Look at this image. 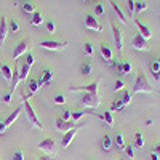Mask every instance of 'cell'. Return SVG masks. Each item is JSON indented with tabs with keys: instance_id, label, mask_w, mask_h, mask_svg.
Masks as SVG:
<instances>
[{
	"instance_id": "6da1fadb",
	"label": "cell",
	"mask_w": 160,
	"mask_h": 160,
	"mask_svg": "<svg viewBox=\"0 0 160 160\" xmlns=\"http://www.w3.org/2000/svg\"><path fill=\"white\" fill-rule=\"evenodd\" d=\"M21 96H22L24 112H26V117H28L29 123H31L34 128H37V130H42V128H43V125H42V122L38 120V117H37V114H35V111H34V108H32V104H31L29 98L26 96V93H21Z\"/></svg>"
},
{
	"instance_id": "7a4b0ae2",
	"label": "cell",
	"mask_w": 160,
	"mask_h": 160,
	"mask_svg": "<svg viewBox=\"0 0 160 160\" xmlns=\"http://www.w3.org/2000/svg\"><path fill=\"white\" fill-rule=\"evenodd\" d=\"M133 93H152V88L149 85V80L141 71L135 80V85H133Z\"/></svg>"
},
{
	"instance_id": "3957f363",
	"label": "cell",
	"mask_w": 160,
	"mask_h": 160,
	"mask_svg": "<svg viewBox=\"0 0 160 160\" xmlns=\"http://www.w3.org/2000/svg\"><path fill=\"white\" fill-rule=\"evenodd\" d=\"M37 149H40L48 157H53V155H56V152H58V146H56V142H55L53 138H45L43 141H40L37 144Z\"/></svg>"
},
{
	"instance_id": "277c9868",
	"label": "cell",
	"mask_w": 160,
	"mask_h": 160,
	"mask_svg": "<svg viewBox=\"0 0 160 160\" xmlns=\"http://www.w3.org/2000/svg\"><path fill=\"white\" fill-rule=\"evenodd\" d=\"M80 104L83 108H90V109H96L101 104L99 95H95V93H83L82 98H80Z\"/></svg>"
},
{
	"instance_id": "5b68a950",
	"label": "cell",
	"mask_w": 160,
	"mask_h": 160,
	"mask_svg": "<svg viewBox=\"0 0 160 160\" xmlns=\"http://www.w3.org/2000/svg\"><path fill=\"white\" fill-rule=\"evenodd\" d=\"M40 48L48 50V51H62L68 48V42H59V40H43L40 42Z\"/></svg>"
},
{
	"instance_id": "8992f818",
	"label": "cell",
	"mask_w": 160,
	"mask_h": 160,
	"mask_svg": "<svg viewBox=\"0 0 160 160\" xmlns=\"http://www.w3.org/2000/svg\"><path fill=\"white\" fill-rule=\"evenodd\" d=\"M31 45H32V42H31V38H22L21 42L15 47V51H13V59H18L19 56H22L24 53H29V50H31Z\"/></svg>"
},
{
	"instance_id": "52a82bcc",
	"label": "cell",
	"mask_w": 160,
	"mask_h": 160,
	"mask_svg": "<svg viewBox=\"0 0 160 160\" xmlns=\"http://www.w3.org/2000/svg\"><path fill=\"white\" fill-rule=\"evenodd\" d=\"M80 125H83V123H80ZM80 125H77L75 122H66V120H62L61 117L55 118V128L58 131H61V133H66V131H69V130H72L75 127H80Z\"/></svg>"
},
{
	"instance_id": "ba28073f",
	"label": "cell",
	"mask_w": 160,
	"mask_h": 160,
	"mask_svg": "<svg viewBox=\"0 0 160 160\" xmlns=\"http://www.w3.org/2000/svg\"><path fill=\"white\" fill-rule=\"evenodd\" d=\"M85 28L87 29H91V31H95V32H102V26L99 24V21L96 19L95 15H91V13H88V15L85 16Z\"/></svg>"
},
{
	"instance_id": "9c48e42d",
	"label": "cell",
	"mask_w": 160,
	"mask_h": 160,
	"mask_svg": "<svg viewBox=\"0 0 160 160\" xmlns=\"http://www.w3.org/2000/svg\"><path fill=\"white\" fill-rule=\"evenodd\" d=\"M131 48H135L136 51H148L149 50V45H148V40H146L141 34L135 35L131 40Z\"/></svg>"
},
{
	"instance_id": "30bf717a",
	"label": "cell",
	"mask_w": 160,
	"mask_h": 160,
	"mask_svg": "<svg viewBox=\"0 0 160 160\" xmlns=\"http://www.w3.org/2000/svg\"><path fill=\"white\" fill-rule=\"evenodd\" d=\"M83 127H85V123H83V125H80V127H75V128H72V130H69V131H66V133H64V136H62V139H61V148H62V149L68 148V146L72 142L74 136L77 135L78 128H83Z\"/></svg>"
},
{
	"instance_id": "8fae6325",
	"label": "cell",
	"mask_w": 160,
	"mask_h": 160,
	"mask_svg": "<svg viewBox=\"0 0 160 160\" xmlns=\"http://www.w3.org/2000/svg\"><path fill=\"white\" fill-rule=\"evenodd\" d=\"M69 90H71V91L95 93V95H98V91H99V82H93V83H90V85H85V87H71Z\"/></svg>"
},
{
	"instance_id": "7c38bea8",
	"label": "cell",
	"mask_w": 160,
	"mask_h": 160,
	"mask_svg": "<svg viewBox=\"0 0 160 160\" xmlns=\"http://www.w3.org/2000/svg\"><path fill=\"white\" fill-rule=\"evenodd\" d=\"M112 32H114V40H115V48L118 51H122V48H123V34L118 29V26L114 24V22H112Z\"/></svg>"
},
{
	"instance_id": "4fadbf2b",
	"label": "cell",
	"mask_w": 160,
	"mask_h": 160,
	"mask_svg": "<svg viewBox=\"0 0 160 160\" xmlns=\"http://www.w3.org/2000/svg\"><path fill=\"white\" fill-rule=\"evenodd\" d=\"M53 78H55V72H53L51 69H45V71L42 72V75L37 78V82H38L40 88H42V87H47Z\"/></svg>"
},
{
	"instance_id": "5bb4252c",
	"label": "cell",
	"mask_w": 160,
	"mask_h": 160,
	"mask_svg": "<svg viewBox=\"0 0 160 160\" xmlns=\"http://www.w3.org/2000/svg\"><path fill=\"white\" fill-rule=\"evenodd\" d=\"M8 32H10V29H8V22H7V18H5V15H3L2 18H0V48L3 47Z\"/></svg>"
},
{
	"instance_id": "9a60e30c",
	"label": "cell",
	"mask_w": 160,
	"mask_h": 160,
	"mask_svg": "<svg viewBox=\"0 0 160 160\" xmlns=\"http://www.w3.org/2000/svg\"><path fill=\"white\" fill-rule=\"evenodd\" d=\"M24 111V106L21 104V106H18V108L15 109V111H13L8 117H7V120H5V125H7V128H10L13 123H15L16 122V120H18V117H19V114Z\"/></svg>"
},
{
	"instance_id": "2e32d148",
	"label": "cell",
	"mask_w": 160,
	"mask_h": 160,
	"mask_svg": "<svg viewBox=\"0 0 160 160\" xmlns=\"http://www.w3.org/2000/svg\"><path fill=\"white\" fill-rule=\"evenodd\" d=\"M135 24H136V28L139 29V34H141V35H142L146 40H149V38L152 37V32H151V29H149L148 26H146V24H144L141 19H138V18H136V19H135Z\"/></svg>"
},
{
	"instance_id": "e0dca14e",
	"label": "cell",
	"mask_w": 160,
	"mask_h": 160,
	"mask_svg": "<svg viewBox=\"0 0 160 160\" xmlns=\"http://www.w3.org/2000/svg\"><path fill=\"white\" fill-rule=\"evenodd\" d=\"M21 82V69H19V66L16 64L15 68H13V77H11V90L15 91L18 83Z\"/></svg>"
},
{
	"instance_id": "ac0fdd59",
	"label": "cell",
	"mask_w": 160,
	"mask_h": 160,
	"mask_svg": "<svg viewBox=\"0 0 160 160\" xmlns=\"http://www.w3.org/2000/svg\"><path fill=\"white\" fill-rule=\"evenodd\" d=\"M0 72H2V75H3V78H5V82L11 83L13 69L10 68V66H8V64H5V62H0Z\"/></svg>"
},
{
	"instance_id": "d6986e66",
	"label": "cell",
	"mask_w": 160,
	"mask_h": 160,
	"mask_svg": "<svg viewBox=\"0 0 160 160\" xmlns=\"http://www.w3.org/2000/svg\"><path fill=\"white\" fill-rule=\"evenodd\" d=\"M111 7H112V10H114V13H115V15H117V18L120 19V22H122V24H128V21H127V16L123 15V11H122V8H120L115 2H114V0H112V2H111Z\"/></svg>"
},
{
	"instance_id": "ffe728a7",
	"label": "cell",
	"mask_w": 160,
	"mask_h": 160,
	"mask_svg": "<svg viewBox=\"0 0 160 160\" xmlns=\"http://www.w3.org/2000/svg\"><path fill=\"white\" fill-rule=\"evenodd\" d=\"M26 83H28V90H29V96L35 95V93L38 91V88H40V85H38V82H37L35 78H28V80H26Z\"/></svg>"
},
{
	"instance_id": "44dd1931",
	"label": "cell",
	"mask_w": 160,
	"mask_h": 160,
	"mask_svg": "<svg viewBox=\"0 0 160 160\" xmlns=\"http://www.w3.org/2000/svg\"><path fill=\"white\" fill-rule=\"evenodd\" d=\"M102 122H106V125L108 127H114V115H112V112L111 111H104L101 115H98Z\"/></svg>"
},
{
	"instance_id": "7402d4cb",
	"label": "cell",
	"mask_w": 160,
	"mask_h": 160,
	"mask_svg": "<svg viewBox=\"0 0 160 160\" xmlns=\"http://www.w3.org/2000/svg\"><path fill=\"white\" fill-rule=\"evenodd\" d=\"M99 50H101V56H102L106 61H111V59H112V50H111V47H109L108 43H102Z\"/></svg>"
},
{
	"instance_id": "603a6c76",
	"label": "cell",
	"mask_w": 160,
	"mask_h": 160,
	"mask_svg": "<svg viewBox=\"0 0 160 160\" xmlns=\"http://www.w3.org/2000/svg\"><path fill=\"white\" fill-rule=\"evenodd\" d=\"M117 71H118L120 75H127V74H130V71H131V64H130L128 61L120 62V64H117Z\"/></svg>"
},
{
	"instance_id": "cb8c5ba5",
	"label": "cell",
	"mask_w": 160,
	"mask_h": 160,
	"mask_svg": "<svg viewBox=\"0 0 160 160\" xmlns=\"http://www.w3.org/2000/svg\"><path fill=\"white\" fill-rule=\"evenodd\" d=\"M148 10V2L146 0H136L135 2V15H139V13Z\"/></svg>"
},
{
	"instance_id": "d4e9b609",
	"label": "cell",
	"mask_w": 160,
	"mask_h": 160,
	"mask_svg": "<svg viewBox=\"0 0 160 160\" xmlns=\"http://www.w3.org/2000/svg\"><path fill=\"white\" fill-rule=\"evenodd\" d=\"M43 22V15L40 11H35L34 15H32V19H31V24L32 26H42Z\"/></svg>"
},
{
	"instance_id": "484cf974",
	"label": "cell",
	"mask_w": 160,
	"mask_h": 160,
	"mask_svg": "<svg viewBox=\"0 0 160 160\" xmlns=\"http://www.w3.org/2000/svg\"><path fill=\"white\" fill-rule=\"evenodd\" d=\"M91 71H93V62L91 61H85L82 64V68H80V72H82L83 75H90Z\"/></svg>"
},
{
	"instance_id": "4316f807",
	"label": "cell",
	"mask_w": 160,
	"mask_h": 160,
	"mask_svg": "<svg viewBox=\"0 0 160 160\" xmlns=\"http://www.w3.org/2000/svg\"><path fill=\"white\" fill-rule=\"evenodd\" d=\"M21 69V80H22V82H26V80H28L29 78V72H31V66H28V64H22V68H19Z\"/></svg>"
},
{
	"instance_id": "83f0119b",
	"label": "cell",
	"mask_w": 160,
	"mask_h": 160,
	"mask_svg": "<svg viewBox=\"0 0 160 160\" xmlns=\"http://www.w3.org/2000/svg\"><path fill=\"white\" fill-rule=\"evenodd\" d=\"M22 11L28 13V15H34L37 10H35V5H34L32 2H24V3H22Z\"/></svg>"
},
{
	"instance_id": "f1b7e54d",
	"label": "cell",
	"mask_w": 160,
	"mask_h": 160,
	"mask_svg": "<svg viewBox=\"0 0 160 160\" xmlns=\"http://www.w3.org/2000/svg\"><path fill=\"white\" fill-rule=\"evenodd\" d=\"M123 108H125V106H123V102L120 101V98H118V99L112 101V104H111V112H120V111H122Z\"/></svg>"
},
{
	"instance_id": "f546056e",
	"label": "cell",
	"mask_w": 160,
	"mask_h": 160,
	"mask_svg": "<svg viewBox=\"0 0 160 160\" xmlns=\"http://www.w3.org/2000/svg\"><path fill=\"white\" fill-rule=\"evenodd\" d=\"M101 146H102V149L108 152V151H111V148H112V138L109 136V135H106L104 138H102V142H101Z\"/></svg>"
},
{
	"instance_id": "4dcf8cb0",
	"label": "cell",
	"mask_w": 160,
	"mask_h": 160,
	"mask_svg": "<svg viewBox=\"0 0 160 160\" xmlns=\"http://www.w3.org/2000/svg\"><path fill=\"white\" fill-rule=\"evenodd\" d=\"M135 146L136 148H144V136H142L141 131L135 133Z\"/></svg>"
},
{
	"instance_id": "1f68e13d",
	"label": "cell",
	"mask_w": 160,
	"mask_h": 160,
	"mask_svg": "<svg viewBox=\"0 0 160 160\" xmlns=\"http://www.w3.org/2000/svg\"><path fill=\"white\" fill-rule=\"evenodd\" d=\"M87 114H90V112H87V111H75V112H72V115H71V120L77 123L78 120L82 118V117H85Z\"/></svg>"
},
{
	"instance_id": "d6a6232c",
	"label": "cell",
	"mask_w": 160,
	"mask_h": 160,
	"mask_svg": "<svg viewBox=\"0 0 160 160\" xmlns=\"http://www.w3.org/2000/svg\"><path fill=\"white\" fill-rule=\"evenodd\" d=\"M120 101L123 102V106L131 104V93L128 90H123V95H122V98H120Z\"/></svg>"
},
{
	"instance_id": "836d02e7",
	"label": "cell",
	"mask_w": 160,
	"mask_h": 160,
	"mask_svg": "<svg viewBox=\"0 0 160 160\" xmlns=\"http://www.w3.org/2000/svg\"><path fill=\"white\" fill-rule=\"evenodd\" d=\"M8 24H10V26H8L10 32H18V31H19V21H18L16 18H15V19H11Z\"/></svg>"
},
{
	"instance_id": "e575fe53",
	"label": "cell",
	"mask_w": 160,
	"mask_h": 160,
	"mask_svg": "<svg viewBox=\"0 0 160 160\" xmlns=\"http://www.w3.org/2000/svg\"><path fill=\"white\" fill-rule=\"evenodd\" d=\"M123 152H125V155L128 157V158H135V148H133L131 144H128V146H125V149H123Z\"/></svg>"
},
{
	"instance_id": "d590c367",
	"label": "cell",
	"mask_w": 160,
	"mask_h": 160,
	"mask_svg": "<svg viewBox=\"0 0 160 160\" xmlns=\"http://www.w3.org/2000/svg\"><path fill=\"white\" fill-rule=\"evenodd\" d=\"M83 53H85L87 56H93V55H95V48H93V45L90 42H87L83 45Z\"/></svg>"
},
{
	"instance_id": "8d00e7d4",
	"label": "cell",
	"mask_w": 160,
	"mask_h": 160,
	"mask_svg": "<svg viewBox=\"0 0 160 160\" xmlns=\"http://www.w3.org/2000/svg\"><path fill=\"white\" fill-rule=\"evenodd\" d=\"M123 90H125V82H123V80H120V78H117L115 85H114V91L118 93V91H123Z\"/></svg>"
},
{
	"instance_id": "74e56055",
	"label": "cell",
	"mask_w": 160,
	"mask_h": 160,
	"mask_svg": "<svg viewBox=\"0 0 160 160\" xmlns=\"http://www.w3.org/2000/svg\"><path fill=\"white\" fill-rule=\"evenodd\" d=\"M115 146H117L118 149H125V139H123L122 135H117L115 136Z\"/></svg>"
},
{
	"instance_id": "f35d334b",
	"label": "cell",
	"mask_w": 160,
	"mask_h": 160,
	"mask_svg": "<svg viewBox=\"0 0 160 160\" xmlns=\"http://www.w3.org/2000/svg\"><path fill=\"white\" fill-rule=\"evenodd\" d=\"M128 16L135 18V0H128Z\"/></svg>"
},
{
	"instance_id": "ab89813d",
	"label": "cell",
	"mask_w": 160,
	"mask_h": 160,
	"mask_svg": "<svg viewBox=\"0 0 160 160\" xmlns=\"http://www.w3.org/2000/svg\"><path fill=\"white\" fill-rule=\"evenodd\" d=\"M93 11H95L96 16H102V15H104V7H102V3L98 2V3L95 5V8H93Z\"/></svg>"
},
{
	"instance_id": "60d3db41",
	"label": "cell",
	"mask_w": 160,
	"mask_h": 160,
	"mask_svg": "<svg viewBox=\"0 0 160 160\" xmlns=\"http://www.w3.org/2000/svg\"><path fill=\"white\" fill-rule=\"evenodd\" d=\"M26 64H28V66H31V68H32V66L35 64V56L32 55L31 51H29V53H26Z\"/></svg>"
},
{
	"instance_id": "b9f144b4",
	"label": "cell",
	"mask_w": 160,
	"mask_h": 160,
	"mask_svg": "<svg viewBox=\"0 0 160 160\" xmlns=\"http://www.w3.org/2000/svg\"><path fill=\"white\" fill-rule=\"evenodd\" d=\"M13 93H15V91L10 90V91H7L5 95H3V102H5V104H11V101H13Z\"/></svg>"
},
{
	"instance_id": "7bdbcfd3",
	"label": "cell",
	"mask_w": 160,
	"mask_h": 160,
	"mask_svg": "<svg viewBox=\"0 0 160 160\" xmlns=\"http://www.w3.org/2000/svg\"><path fill=\"white\" fill-rule=\"evenodd\" d=\"M45 28H47V31L50 32V34H53L56 31V24H55V21H47L45 22Z\"/></svg>"
},
{
	"instance_id": "ee69618b",
	"label": "cell",
	"mask_w": 160,
	"mask_h": 160,
	"mask_svg": "<svg viewBox=\"0 0 160 160\" xmlns=\"http://www.w3.org/2000/svg\"><path fill=\"white\" fill-rule=\"evenodd\" d=\"M151 71H152V74H157L158 71H160V64H158V61L155 59V61H152V64H151Z\"/></svg>"
},
{
	"instance_id": "f6af8a7d",
	"label": "cell",
	"mask_w": 160,
	"mask_h": 160,
	"mask_svg": "<svg viewBox=\"0 0 160 160\" xmlns=\"http://www.w3.org/2000/svg\"><path fill=\"white\" fill-rule=\"evenodd\" d=\"M71 115H72L71 111H62V112H61V118L66 120V122H71Z\"/></svg>"
},
{
	"instance_id": "bcb514c9",
	"label": "cell",
	"mask_w": 160,
	"mask_h": 160,
	"mask_svg": "<svg viewBox=\"0 0 160 160\" xmlns=\"http://www.w3.org/2000/svg\"><path fill=\"white\" fill-rule=\"evenodd\" d=\"M13 160H24V154H22V151H21V149H16V151H15Z\"/></svg>"
},
{
	"instance_id": "7dc6e473",
	"label": "cell",
	"mask_w": 160,
	"mask_h": 160,
	"mask_svg": "<svg viewBox=\"0 0 160 160\" xmlns=\"http://www.w3.org/2000/svg\"><path fill=\"white\" fill-rule=\"evenodd\" d=\"M66 102V98H64V95H58V96H55V104H64Z\"/></svg>"
},
{
	"instance_id": "c3c4849f",
	"label": "cell",
	"mask_w": 160,
	"mask_h": 160,
	"mask_svg": "<svg viewBox=\"0 0 160 160\" xmlns=\"http://www.w3.org/2000/svg\"><path fill=\"white\" fill-rule=\"evenodd\" d=\"M5 131H7V125H5L3 120H0V135H3Z\"/></svg>"
},
{
	"instance_id": "681fc988",
	"label": "cell",
	"mask_w": 160,
	"mask_h": 160,
	"mask_svg": "<svg viewBox=\"0 0 160 160\" xmlns=\"http://www.w3.org/2000/svg\"><path fill=\"white\" fill-rule=\"evenodd\" d=\"M152 152H155V154H158V155H160V142H158V144H155L154 148H152Z\"/></svg>"
},
{
	"instance_id": "f907efd6",
	"label": "cell",
	"mask_w": 160,
	"mask_h": 160,
	"mask_svg": "<svg viewBox=\"0 0 160 160\" xmlns=\"http://www.w3.org/2000/svg\"><path fill=\"white\" fill-rule=\"evenodd\" d=\"M151 160H158V154L152 152V154H151Z\"/></svg>"
},
{
	"instance_id": "816d5d0a",
	"label": "cell",
	"mask_w": 160,
	"mask_h": 160,
	"mask_svg": "<svg viewBox=\"0 0 160 160\" xmlns=\"http://www.w3.org/2000/svg\"><path fill=\"white\" fill-rule=\"evenodd\" d=\"M152 75H154V78H155V80H158V82H160V71H158L157 74H152Z\"/></svg>"
},
{
	"instance_id": "f5cc1de1",
	"label": "cell",
	"mask_w": 160,
	"mask_h": 160,
	"mask_svg": "<svg viewBox=\"0 0 160 160\" xmlns=\"http://www.w3.org/2000/svg\"><path fill=\"white\" fill-rule=\"evenodd\" d=\"M38 160H51V157H48V155H42Z\"/></svg>"
},
{
	"instance_id": "db71d44e",
	"label": "cell",
	"mask_w": 160,
	"mask_h": 160,
	"mask_svg": "<svg viewBox=\"0 0 160 160\" xmlns=\"http://www.w3.org/2000/svg\"><path fill=\"white\" fill-rule=\"evenodd\" d=\"M146 125H148V127H149V125H152V120H151V118H148V120H146Z\"/></svg>"
},
{
	"instance_id": "11a10c76",
	"label": "cell",
	"mask_w": 160,
	"mask_h": 160,
	"mask_svg": "<svg viewBox=\"0 0 160 160\" xmlns=\"http://www.w3.org/2000/svg\"><path fill=\"white\" fill-rule=\"evenodd\" d=\"M82 2H88V0H82Z\"/></svg>"
},
{
	"instance_id": "9f6ffc18",
	"label": "cell",
	"mask_w": 160,
	"mask_h": 160,
	"mask_svg": "<svg viewBox=\"0 0 160 160\" xmlns=\"http://www.w3.org/2000/svg\"><path fill=\"white\" fill-rule=\"evenodd\" d=\"M117 160H123V158H117Z\"/></svg>"
},
{
	"instance_id": "6f0895ef",
	"label": "cell",
	"mask_w": 160,
	"mask_h": 160,
	"mask_svg": "<svg viewBox=\"0 0 160 160\" xmlns=\"http://www.w3.org/2000/svg\"><path fill=\"white\" fill-rule=\"evenodd\" d=\"M157 61H158V64H160V59H157Z\"/></svg>"
}]
</instances>
